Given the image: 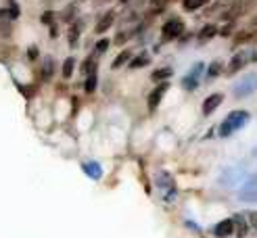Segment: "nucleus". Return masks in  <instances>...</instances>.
I'll return each instance as SVG.
<instances>
[{
  "instance_id": "obj_1",
  "label": "nucleus",
  "mask_w": 257,
  "mask_h": 238,
  "mask_svg": "<svg viewBox=\"0 0 257 238\" xmlns=\"http://www.w3.org/2000/svg\"><path fill=\"white\" fill-rule=\"evenodd\" d=\"M249 119H251V115H249L247 111H232V113L228 115L224 121H222V125H220V136L222 138L232 136L234 132H239L240 128H245V125L249 123Z\"/></svg>"
},
{
  "instance_id": "obj_2",
  "label": "nucleus",
  "mask_w": 257,
  "mask_h": 238,
  "mask_svg": "<svg viewBox=\"0 0 257 238\" xmlns=\"http://www.w3.org/2000/svg\"><path fill=\"white\" fill-rule=\"evenodd\" d=\"M255 90H257V73H249L234 86V96L236 99H245V96L253 94Z\"/></svg>"
},
{
  "instance_id": "obj_3",
  "label": "nucleus",
  "mask_w": 257,
  "mask_h": 238,
  "mask_svg": "<svg viewBox=\"0 0 257 238\" xmlns=\"http://www.w3.org/2000/svg\"><path fill=\"white\" fill-rule=\"evenodd\" d=\"M239 199L242 203H257V173L242 184V188L239 190Z\"/></svg>"
},
{
  "instance_id": "obj_4",
  "label": "nucleus",
  "mask_w": 257,
  "mask_h": 238,
  "mask_svg": "<svg viewBox=\"0 0 257 238\" xmlns=\"http://www.w3.org/2000/svg\"><path fill=\"white\" fill-rule=\"evenodd\" d=\"M203 69H205L203 63H194L190 71L182 78V88L184 90H194V88H197L199 86V78H201V73H203Z\"/></svg>"
},
{
  "instance_id": "obj_5",
  "label": "nucleus",
  "mask_w": 257,
  "mask_h": 238,
  "mask_svg": "<svg viewBox=\"0 0 257 238\" xmlns=\"http://www.w3.org/2000/svg\"><path fill=\"white\" fill-rule=\"evenodd\" d=\"M245 178V167H230V170H226L224 173H222V180H220V184H224V186H236L239 182Z\"/></svg>"
},
{
  "instance_id": "obj_6",
  "label": "nucleus",
  "mask_w": 257,
  "mask_h": 238,
  "mask_svg": "<svg viewBox=\"0 0 257 238\" xmlns=\"http://www.w3.org/2000/svg\"><path fill=\"white\" fill-rule=\"evenodd\" d=\"M182 32H184L182 21H180V19H170L168 23L163 25V40H173V38H178Z\"/></svg>"
},
{
  "instance_id": "obj_7",
  "label": "nucleus",
  "mask_w": 257,
  "mask_h": 238,
  "mask_svg": "<svg viewBox=\"0 0 257 238\" xmlns=\"http://www.w3.org/2000/svg\"><path fill=\"white\" fill-rule=\"evenodd\" d=\"M249 59H251V54H249L247 51H239V52H236L234 57H232L230 65H228V73L232 75V73H236V71H240V69L249 63Z\"/></svg>"
},
{
  "instance_id": "obj_8",
  "label": "nucleus",
  "mask_w": 257,
  "mask_h": 238,
  "mask_svg": "<svg viewBox=\"0 0 257 238\" xmlns=\"http://www.w3.org/2000/svg\"><path fill=\"white\" fill-rule=\"evenodd\" d=\"M168 88H170V84H168V82H161V84H159V86L149 94V111H155V109L159 107V102H161L163 94L168 92Z\"/></svg>"
},
{
  "instance_id": "obj_9",
  "label": "nucleus",
  "mask_w": 257,
  "mask_h": 238,
  "mask_svg": "<svg viewBox=\"0 0 257 238\" xmlns=\"http://www.w3.org/2000/svg\"><path fill=\"white\" fill-rule=\"evenodd\" d=\"M213 234L218 236V238H228V236H232L234 234V220H222L218 221L213 226Z\"/></svg>"
},
{
  "instance_id": "obj_10",
  "label": "nucleus",
  "mask_w": 257,
  "mask_h": 238,
  "mask_svg": "<svg viewBox=\"0 0 257 238\" xmlns=\"http://www.w3.org/2000/svg\"><path fill=\"white\" fill-rule=\"evenodd\" d=\"M222 102H224V94H220V92L209 94V96H207V99L203 101V115H211Z\"/></svg>"
},
{
  "instance_id": "obj_11",
  "label": "nucleus",
  "mask_w": 257,
  "mask_h": 238,
  "mask_svg": "<svg viewBox=\"0 0 257 238\" xmlns=\"http://www.w3.org/2000/svg\"><path fill=\"white\" fill-rule=\"evenodd\" d=\"M82 170H84L86 176L92 178V180H101L103 178V167L96 163V161H88V163L82 165Z\"/></svg>"
},
{
  "instance_id": "obj_12",
  "label": "nucleus",
  "mask_w": 257,
  "mask_h": 238,
  "mask_svg": "<svg viewBox=\"0 0 257 238\" xmlns=\"http://www.w3.org/2000/svg\"><path fill=\"white\" fill-rule=\"evenodd\" d=\"M234 234L239 238H245L247 232H249V223H247V218L245 215H234Z\"/></svg>"
},
{
  "instance_id": "obj_13",
  "label": "nucleus",
  "mask_w": 257,
  "mask_h": 238,
  "mask_svg": "<svg viewBox=\"0 0 257 238\" xmlns=\"http://www.w3.org/2000/svg\"><path fill=\"white\" fill-rule=\"evenodd\" d=\"M113 19H115V13L113 11H109L105 17H103L99 23H96V34H103V32H107L111 25H113Z\"/></svg>"
},
{
  "instance_id": "obj_14",
  "label": "nucleus",
  "mask_w": 257,
  "mask_h": 238,
  "mask_svg": "<svg viewBox=\"0 0 257 238\" xmlns=\"http://www.w3.org/2000/svg\"><path fill=\"white\" fill-rule=\"evenodd\" d=\"M171 67H161V69H155V71H153V75H151V80L153 82H168V78H171Z\"/></svg>"
},
{
  "instance_id": "obj_15",
  "label": "nucleus",
  "mask_w": 257,
  "mask_h": 238,
  "mask_svg": "<svg viewBox=\"0 0 257 238\" xmlns=\"http://www.w3.org/2000/svg\"><path fill=\"white\" fill-rule=\"evenodd\" d=\"M215 34H218V27L215 25H205L203 30L199 32V42H205V40H211Z\"/></svg>"
},
{
  "instance_id": "obj_16",
  "label": "nucleus",
  "mask_w": 257,
  "mask_h": 238,
  "mask_svg": "<svg viewBox=\"0 0 257 238\" xmlns=\"http://www.w3.org/2000/svg\"><path fill=\"white\" fill-rule=\"evenodd\" d=\"M222 69H224V65H222V61H213L209 67H207V78L213 80V78H218V75L222 73Z\"/></svg>"
},
{
  "instance_id": "obj_17",
  "label": "nucleus",
  "mask_w": 257,
  "mask_h": 238,
  "mask_svg": "<svg viewBox=\"0 0 257 238\" xmlns=\"http://www.w3.org/2000/svg\"><path fill=\"white\" fill-rule=\"evenodd\" d=\"M144 65H149V54L147 52L138 54V57H134V61H130V69H138V67H144Z\"/></svg>"
},
{
  "instance_id": "obj_18",
  "label": "nucleus",
  "mask_w": 257,
  "mask_h": 238,
  "mask_svg": "<svg viewBox=\"0 0 257 238\" xmlns=\"http://www.w3.org/2000/svg\"><path fill=\"white\" fill-rule=\"evenodd\" d=\"M52 78V59L46 57L42 61V80H51Z\"/></svg>"
},
{
  "instance_id": "obj_19",
  "label": "nucleus",
  "mask_w": 257,
  "mask_h": 238,
  "mask_svg": "<svg viewBox=\"0 0 257 238\" xmlns=\"http://www.w3.org/2000/svg\"><path fill=\"white\" fill-rule=\"evenodd\" d=\"M96 82H99V75H96V73L86 75V84H84V88H86V92H88V94H92L94 90H96Z\"/></svg>"
},
{
  "instance_id": "obj_20",
  "label": "nucleus",
  "mask_w": 257,
  "mask_h": 238,
  "mask_svg": "<svg viewBox=\"0 0 257 238\" xmlns=\"http://www.w3.org/2000/svg\"><path fill=\"white\" fill-rule=\"evenodd\" d=\"M73 69H75V59H73V57L65 59V63H63V78H65V80H69V78H71Z\"/></svg>"
},
{
  "instance_id": "obj_21",
  "label": "nucleus",
  "mask_w": 257,
  "mask_h": 238,
  "mask_svg": "<svg viewBox=\"0 0 257 238\" xmlns=\"http://www.w3.org/2000/svg\"><path fill=\"white\" fill-rule=\"evenodd\" d=\"M207 2V0H184V9L186 11H197V9H201V6H203Z\"/></svg>"
},
{
  "instance_id": "obj_22",
  "label": "nucleus",
  "mask_w": 257,
  "mask_h": 238,
  "mask_svg": "<svg viewBox=\"0 0 257 238\" xmlns=\"http://www.w3.org/2000/svg\"><path fill=\"white\" fill-rule=\"evenodd\" d=\"M132 57V52L130 51H123V52H120L117 54V59L113 61V69H117V67H121L123 63H128V59Z\"/></svg>"
},
{
  "instance_id": "obj_23",
  "label": "nucleus",
  "mask_w": 257,
  "mask_h": 238,
  "mask_svg": "<svg viewBox=\"0 0 257 238\" xmlns=\"http://www.w3.org/2000/svg\"><path fill=\"white\" fill-rule=\"evenodd\" d=\"M109 44H111V42H109L107 38H105V40H99V42H96V52H99V54L105 52L107 48H109Z\"/></svg>"
},
{
  "instance_id": "obj_24",
  "label": "nucleus",
  "mask_w": 257,
  "mask_h": 238,
  "mask_svg": "<svg viewBox=\"0 0 257 238\" xmlns=\"http://www.w3.org/2000/svg\"><path fill=\"white\" fill-rule=\"evenodd\" d=\"M9 4H11V17L13 19L19 17V4L15 2V0H9Z\"/></svg>"
},
{
  "instance_id": "obj_25",
  "label": "nucleus",
  "mask_w": 257,
  "mask_h": 238,
  "mask_svg": "<svg viewBox=\"0 0 257 238\" xmlns=\"http://www.w3.org/2000/svg\"><path fill=\"white\" fill-rule=\"evenodd\" d=\"M251 59H253V63H257V51H255V52L251 54Z\"/></svg>"
},
{
  "instance_id": "obj_26",
  "label": "nucleus",
  "mask_w": 257,
  "mask_h": 238,
  "mask_svg": "<svg viewBox=\"0 0 257 238\" xmlns=\"http://www.w3.org/2000/svg\"><path fill=\"white\" fill-rule=\"evenodd\" d=\"M2 15H6V9H0V17H2Z\"/></svg>"
},
{
  "instance_id": "obj_27",
  "label": "nucleus",
  "mask_w": 257,
  "mask_h": 238,
  "mask_svg": "<svg viewBox=\"0 0 257 238\" xmlns=\"http://www.w3.org/2000/svg\"><path fill=\"white\" fill-rule=\"evenodd\" d=\"M255 230H257V228H255Z\"/></svg>"
}]
</instances>
